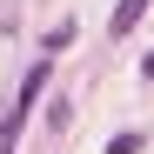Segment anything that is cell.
Wrapping results in <instances>:
<instances>
[{"instance_id":"7a4b0ae2","label":"cell","mask_w":154,"mask_h":154,"mask_svg":"<svg viewBox=\"0 0 154 154\" xmlns=\"http://www.w3.org/2000/svg\"><path fill=\"white\" fill-rule=\"evenodd\" d=\"M147 7H154V0H121V7L107 14V34H114V40H121V34H134V27H141V14H147Z\"/></svg>"},{"instance_id":"6da1fadb","label":"cell","mask_w":154,"mask_h":154,"mask_svg":"<svg viewBox=\"0 0 154 154\" xmlns=\"http://www.w3.org/2000/svg\"><path fill=\"white\" fill-rule=\"evenodd\" d=\"M40 94H47V60H34V67H27L20 94L7 100V114H0V154H14V147H20V127H27V114L40 107Z\"/></svg>"},{"instance_id":"3957f363","label":"cell","mask_w":154,"mask_h":154,"mask_svg":"<svg viewBox=\"0 0 154 154\" xmlns=\"http://www.w3.org/2000/svg\"><path fill=\"white\" fill-rule=\"evenodd\" d=\"M141 147H147L141 127H127V134H114V141H107V154H141Z\"/></svg>"}]
</instances>
